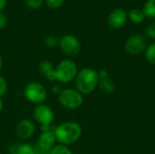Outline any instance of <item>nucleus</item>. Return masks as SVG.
<instances>
[{
	"instance_id": "c85d7f7f",
	"label": "nucleus",
	"mask_w": 155,
	"mask_h": 154,
	"mask_svg": "<svg viewBox=\"0 0 155 154\" xmlns=\"http://www.w3.org/2000/svg\"><path fill=\"white\" fill-rule=\"evenodd\" d=\"M3 107H4V104H3V101H2V99L0 98V113H1V112L3 111Z\"/></svg>"
},
{
	"instance_id": "4be33fe9",
	"label": "nucleus",
	"mask_w": 155,
	"mask_h": 154,
	"mask_svg": "<svg viewBox=\"0 0 155 154\" xmlns=\"http://www.w3.org/2000/svg\"><path fill=\"white\" fill-rule=\"evenodd\" d=\"M145 35L150 39H155V22H152L146 26Z\"/></svg>"
},
{
	"instance_id": "4468645a",
	"label": "nucleus",
	"mask_w": 155,
	"mask_h": 154,
	"mask_svg": "<svg viewBox=\"0 0 155 154\" xmlns=\"http://www.w3.org/2000/svg\"><path fill=\"white\" fill-rule=\"evenodd\" d=\"M98 87H99L100 91L103 93L107 94V95H110V94H112L114 92L115 84H114V81L110 77H107V78L99 80Z\"/></svg>"
},
{
	"instance_id": "5701e85b",
	"label": "nucleus",
	"mask_w": 155,
	"mask_h": 154,
	"mask_svg": "<svg viewBox=\"0 0 155 154\" xmlns=\"http://www.w3.org/2000/svg\"><path fill=\"white\" fill-rule=\"evenodd\" d=\"M8 91V84L7 81L5 80V78H4L3 76L0 75V98L4 95H5V93Z\"/></svg>"
},
{
	"instance_id": "f03ea898",
	"label": "nucleus",
	"mask_w": 155,
	"mask_h": 154,
	"mask_svg": "<svg viewBox=\"0 0 155 154\" xmlns=\"http://www.w3.org/2000/svg\"><path fill=\"white\" fill-rule=\"evenodd\" d=\"M76 90L83 95L93 93L98 86V73L93 68L86 67L78 71L75 77Z\"/></svg>"
},
{
	"instance_id": "412c9836",
	"label": "nucleus",
	"mask_w": 155,
	"mask_h": 154,
	"mask_svg": "<svg viewBox=\"0 0 155 154\" xmlns=\"http://www.w3.org/2000/svg\"><path fill=\"white\" fill-rule=\"evenodd\" d=\"M44 0H25L27 7L30 9H39L44 5Z\"/></svg>"
},
{
	"instance_id": "1a4fd4ad",
	"label": "nucleus",
	"mask_w": 155,
	"mask_h": 154,
	"mask_svg": "<svg viewBox=\"0 0 155 154\" xmlns=\"http://www.w3.org/2000/svg\"><path fill=\"white\" fill-rule=\"evenodd\" d=\"M128 20V14L124 8H115L110 12L107 17V24L113 29L122 28Z\"/></svg>"
},
{
	"instance_id": "dca6fc26",
	"label": "nucleus",
	"mask_w": 155,
	"mask_h": 154,
	"mask_svg": "<svg viewBox=\"0 0 155 154\" xmlns=\"http://www.w3.org/2000/svg\"><path fill=\"white\" fill-rule=\"evenodd\" d=\"M145 17L149 19L155 18V0H147L143 5V8L142 9Z\"/></svg>"
},
{
	"instance_id": "b1692460",
	"label": "nucleus",
	"mask_w": 155,
	"mask_h": 154,
	"mask_svg": "<svg viewBox=\"0 0 155 154\" xmlns=\"http://www.w3.org/2000/svg\"><path fill=\"white\" fill-rule=\"evenodd\" d=\"M7 25H8V18H7V16L4 13L0 12V30L5 29L7 26Z\"/></svg>"
},
{
	"instance_id": "6ab92c4d",
	"label": "nucleus",
	"mask_w": 155,
	"mask_h": 154,
	"mask_svg": "<svg viewBox=\"0 0 155 154\" xmlns=\"http://www.w3.org/2000/svg\"><path fill=\"white\" fill-rule=\"evenodd\" d=\"M44 42V44L46 46V47H49V48H54L55 46L58 45L59 44V39L56 38L55 36L54 35H47L44 38L43 40Z\"/></svg>"
},
{
	"instance_id": "a211bd4d",
	"label": "nucleus",
	"mask_w": 155,
	"mask_h": 154,
	"mask_svg": "<svg viewBox=\"0 0 155 154\" xmlns=\"http://www.w3.org/2000/svg\"><path fill=\"white\" fill-rule=\"evenodd\" d=\"M50 154H73L68 146L63 144H55L50 151Z\"/></svg>"
},
{
	"instance_id": "a878e982",
	"label": "nucleus",
	"mask_w": 155,
	"mask_h": 154,
	"mask_svg": "<svg viewBox=\"0 0 155 154\" xmlns=\"http://www.w3.org/2000/svg\"><path fill=\"white\" fill-rule=\"evenodd\" d=\"M35 154H50V151L41 149L37 146L35 147Z\"/></svg>"
},
{
	"instance_id": "423d86ee",
	"label": "nucleus",
	"mask_w": 155,
	"mask_h": 154,
	"mask_svg": "<svg viewBox=\"0 0 155 154\" xmlns=\"http://www.w3.org/2000/svg\"><path fill=\"white\" fill-rule=\"evenodd\" d=\"M33 116L36 123L40 124L42 132L51 130V124L54 120V113L50 106L45 103L37 104L33 111Z\"/></svg>"
},
{
	"instance_id": "cd10ccee",
	"label": "nucleus",
	"mask_w": 155,
	"mask_h": 154,
	"mask_svg": "<svg viewBox=\"0 0 155 154\" xmlns=\"http://www.w3.org/2000/svg\"><path fill=\"white\" fill-rule=\"evenodd\" d=\"M7 4V0H0V12L3 11V9L5 7Z\"/></svg>"
},
{
	"instance_id": "39448f33",
	"label": "nucleus",
	"mask_w": 155,
	"mask_h": 154,
	"mask_svg": "<svg viewBox=\"0 0 155 154\" xmlns=\"http://www.w3.org/2000/svg\"><path fill=\"white\" fill-rule=\"evenodd\" d=\"M23 93L26 101L35 105L44 103L47 98L46 88L38 82H29L25 86Z\"/></svg>"
},
{
	"instance_id": "f8f14e48",
	"label": "nucleus",
	"mask_w": 155,
	"mask_h": 154,
	"mask_svg": "<svg viewBox=\"0 0 155 154\" xmlns=\"http://www.w3.org/2000/svg\"><path fill=\"white\" fill-rule=\"evenodd\" d=\"M38 71L41 75H43L45 79L48 81H56L55 80V67H54V64L48 61L44 60L42 61L38 65Z\"/></svg>"
},
{
	"instance_id": "f3484780",
	"label": "nucleus",
	"mask_w": 155,
	"mask_h": 154,
	"mask_svg": "<svg viewBox=\"0 0 155 154\" xmlns=\"http://www.w3.org/2000/svg\"><path fill=\"white\" fill-rule=\"evenodd\" d=\"M145 59L149 64L155 65V43L149 44L145 49Z\"/></svg>"
},
{
	"instance_id": "7ed1b4c3",
	"label": "nucleus",
	"mask_w": 155,
	"mask_h": 154,
	"mask_svg": "<svg viewBox=\"0 0 155 154\" xmlns=\"http://www.w3.org/2000/svg\"><path fill=\"white\" fill-rule=\"evenodd\" d=\"M77 73L76 63L72 59H64L55 67V80L61 84H69L75 79Z\"/></svg>"
},
{
	"instance_id": "9d476101",
	"label": "nucleus",
	"mask_w": 155,
	"mask_h": 154,
	"mask_svg": "<svg viewBox=\"0 0 155 154\" xmlns=\"http://www.w3.org/2000/svg\"><path fill=\"white\" fill-rule=\"evenodd\" d=\"M35 133V124L29 119H23L15 126V133L22 141H27L34 136Z\"/></svg>"
},
{
	"instance_id": "aec40b11",
	"label": "nucleus",
	"mask_w": 155,
	"mask_h": 154,
	"mask_svg": "<svg viewBox=\"0 0 155 154\" xmlns=\"http://www.w3.org/2000/svg\"><path fill=\"white\" fill-rule=\"evenodd\" d=\"M44 2L49 8L57 9L64 5V0H44Z\"/></svg>"
},
{
	"instance_id": "2eb2a0df",
	"label": "nucleus",
	"mask_w": 155,
	"mask_h": 154,
	"mask_svg": "<svg viewBox=\"0 0 155 154\" xmlns=\"http://www.w3.org/2000/svg\"><path fill=\"white\" fill-rule=\"evenodd\" d=\"M127 14H128V19L134 24H141L142 22H143L145 18L143 10L139 8H133L129 12H127Z\"/></svg>"
},
{
	"instance_id": "9b49d317",
	"label": "nucleus",
	"mask_w": 155,
	"mask_h": 154,
	"mask_svg": "<svg viewBox=\"0 0 155 154\" xmlns=\"http://www.w3.org/2000/svg\"><path fill=\"white\" fill-rule=\"evenodd\" d=\"M56 143L57 142L54 131L49 130V131L42 132L40 133V135L37 138L36 146L44 150L51 151V149L56 144Z\"/></svg>"
},
{
	"instance_id": "6e6552de",
	"label": "nucleus",
	"mask_w": 155,
	"mask_h": 154,
	"mask_svg": "<svg viewBox=\"0 0 155 154\" xmlns=\"http://www.w3.org/2000/svg\"><path fill=\"white\" fill-rule=\"evenodd\" d=\"M147 46L148 44H147L146 38L140 34H135L130 35L126 39L124 49L129 54L136 55L145 51Z\"/></svg>"
},
{
	"instance_id": "bb28decb",
	"label": "nucleus",
	"mask_w": 155,
	"mask_h": 154,
	"mask_svg": "<svg viewBox=\"0 0 155 154\" xmlns=\"http://www.w3.org/2000/svg\"><path fill=\"white\" fill-rule=\"evenodd\" d=\"M61 91H62V89L59 85H54L52 87V93L55 95H58L61 93Z\"/></svg>"
},
{
	"instance_id": "c756f323",
	"label": "nucleus",
	"mask_w": 155,
	"mask_h": 154,
	"mask_svg": "<svg viewBox=\"0 0 155 154\" xmlns=\"http://www.w3.org/2000/svg\"><path fill=\"white\" fill-rule=\"evenodd\" d=\"M3 68V59H2V56L0 55V72Z\"/></svg>"
},
{
	"instance_id": "393cba45",
	"label": "nucleus",
	"mask_w": 155,
	"mask_h": 154,
	"mask_svg": "<svg viewBox=\"0 0 155 154\" xmlns=\"http://www.w3.org/2000/svg\"><path fill=\"white\" fill-rule=\"evenodd\" d=\"M97 73H98L99 80L109 77V75H108V72H107L106 70H104V69H102V70H100V71H99V72H97Z\"/></svg>"
},
{
	"instance_id": "ddd939ff",
	"label": "nucleus",
	"mask_w": 155,
	"mask_h": 154,
	"mask_svg": "<svg viewBox=\"0 0 155 154\" xmlns=\"http://www.w3.org/2000/svg\"><path fill=\"white\" fill-rule=\"evenodd\" d=\"M10 154H35V146L28 143L13 144L9 148Z\"/></svg>"
},
{
	"instance_id": "0eeeda50",
	"label": "nucleus",
	"mask_w": 155,
	"mask_h": 154,
	"mask_svg": "<svg viewBox=\"0 0 155 154\" xmlns=\"http://www.w3.org/2000/svg\"><path fill=\"white\" fill-rule=\"evenodd\" d=\"M58 46L60 50L68 56L77 55L82 49L79 39L73 34H64L59 39Z\"/></svg>"
},
{
	"instance_id": "20e7f679",
	"label": "nucleus",
	"mask_w": 155,
	"mask_h": 154,
	"mask_svg": "<svg viewBox=\"0 0 155 154\" xmlns=\"http://www.w3.org/2000/svg\"><path fill=\"white\" fill-rule=\"evenodd\" d=\"M57 99L62 107L71 111L80 108L84 103L83 94L76 89L72 88L62 89L61 93L57 95Z\"/></svg>"
},
{
	"instance_id": "f257e3e1",
	"label": "nucleus",
	"mask_w": 155,
	"mask_h": 154,
	"mask_svg": "<svg viewBox=\"0 0 155 154\" xmlns=\"http://www.w3.org/2000/svg\"><path fill=\"white\" fill-rule=\"evenodd\" d=\"M54 133L56 142L59 144L68 146L76 143L81 138L83 130L82 126L78 123L69 121L60 123L54 130Z\"/></svg>"
}]
</instances>
